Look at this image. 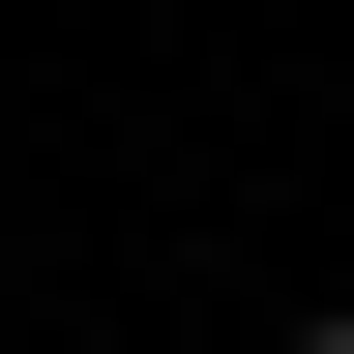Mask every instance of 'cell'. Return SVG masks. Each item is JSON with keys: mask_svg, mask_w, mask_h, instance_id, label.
<instances>
[{"mask_svg": "<svg viewBox=\"0 0 354 354\" xmlns=\"http://www.w3.org/2000/svg\"><path fill=\"white\" fill-rule=\"evenodd\" d=\"M295 354H354V295H325V325H295Z\"/></svg>", "mask_w": 354, "mask_h": 354, "instance_id": "obj_1", "label": "cell"}]
</instances>
